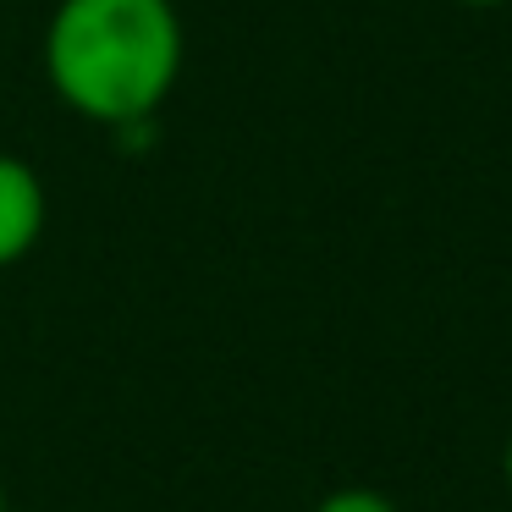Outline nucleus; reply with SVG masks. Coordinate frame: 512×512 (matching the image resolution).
Returning a JSON list of instances; mask_svg holds the SVG:
<instances>
[{
  "mask_svg": "<svg viewBox=\"0 0 512 512\" xmlns=\"http://www.w3.org/2000/svg\"><path fill=\"white\" fill-rule=\"evenodd\" d=\"M501 479H507V496H512V435H507V446H501Z\"/></svg>",
  "mask_w": 512,
  "mask_h": 512,
  "instance_id": "4",
  "label": "nucleus"
},
{
  "mask_svg": "<svg viewBox=\"0 0 512 512\" xmlns=\"http://www.w3.org/2000/svg\"><path fill=\"white\" fill-rule=\"evenodd\" d=\"M45 221H50L45 177L23 155L0 149V270L23 265L34 254L39 237H45Z\"/></svg>",
  "mask_w": 512,
  "mask_h": 512,
  "instance_id": "2",
  "label": "nucleus"
},
{
  "mask_svg": "<svg viewBox=\"0 0 512 512\" xmlns=\"http://www.w3.org/2000/svg\"><path fill=\"white\" fill-rule=\"evenodd\" d=\"M0 512H6V485H0Z\"/></svg>",
  "mask_w": 512,
  "mask_h": 512,
  "instance_id": "6",
  "label": "nucleus"
},
{
  "mask_svg": "<svg viewBox=\"0 0 512 512\" xmlns=\"http://www.w3.org/2000/svg\"><path fill=\"white\" fill-rule=\"evenodd\" d=\"M457 6H468V12H496V6H512V0H457Z\"/></svg>",
  "mask_w": 512,
  "mask_h": 512,
  "instance_id": "5",
  "label": "nucleus"
},
{
  "mask_svg": "<svg viewBox=\"0 0 512 512\" xmlns=\"http://www.w3.org/2000/svg\"><path fill=\"white\" fill-rule=\"evenodd\" d=\"M45 83L72 116L94 127L155 122L188 61L177 0H56L45 23Z\"/></svg>",
  "mask_w": 512,
  "mask_h": 512,
  "instance_id": "1",
  "label": "nucleus"
},
{
  "mask_svg": "<svg viewBox=\"0 0 512 512\" xmlns=\"http://www.w3.org/2000/svg\"><path fill=\"white\" fill-rule=\"evenodd\" d=\"M309 512H402V507L375 485H336V490H325Z\"/></svg>",
  "mask_w": 512,
  "mask_h": 512,
  "instance_id": "3",
  "label": "nucleus"
}]
</instances>
